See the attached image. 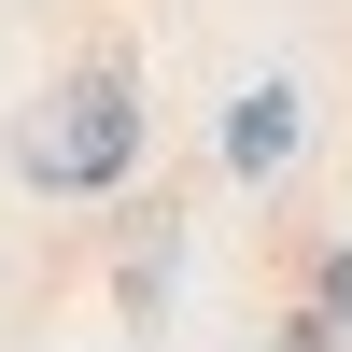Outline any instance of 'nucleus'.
I'll return each mask as SVG.
<instances>
[{
  "mask_svg": "<svg viewBox=\"0 0 352 352\" xmlns=\"http://www.w3.org/2000/svg\"><path fill=\"white\" fill-rule=\"evenodd\" d=\"M127 155H141V85L113 71V56H99V71H71V85L14 127V169H28L43 197H113V184H127Z\"/></svg>",
  "mask_w": 352,
  "mask_h": 352,
  "instance_id": "obj_1",
  "label": "nucleus"
},
{
  "mask_svg": "<svg viewBox=\"0 0 352 352\" xmlns=\"http://www.w3.org/2000/svg\"><path fill=\"white\" fill-rule=\"evenodd\" d=\"M169 254H184V212H169V197H141V212H127V268H113L127 324H169Z\"/></svg>",
  "mask_w": 352,
  "mask_h": 352,
  "instance_id": "obj_2",
  "label": "nucleus"
},
{
  "mask_svg": "<svg viewBox=\"0 0 352 352\" xmlns=\"http://www.w3.org/2000/svg\"><path fill=\"white\" fill-rule=\"evenodd\" d=\"M296 127H310V113H296V85H254V99L226 113V169H240V184H268V169L296 155Z\"/></svg>",
  "mask_w": 352,
  "mask_h": 352,
  "instance_id": "obj_3",
  "label": "nucleus"
},
{
  "mask_svg": "<svg viewBox=\"0 0 352 352\" xmlns=\"http://www.w3.org/2000/svg\"><path fill=\"white\" fill-rule=\"evenodd\" d=\"M296 338H352V240L310 254V296H296Z\"/></svg>",
  "mask_w": 352,
  "mask_h": 352,
  "instance_id": "obj_4",
  "label": "nucleus"
}]
</instances>
